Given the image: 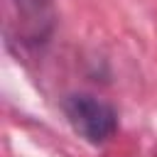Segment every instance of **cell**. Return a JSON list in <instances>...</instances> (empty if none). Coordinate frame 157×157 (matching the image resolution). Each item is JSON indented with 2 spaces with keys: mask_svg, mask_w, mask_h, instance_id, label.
I'll return each mask as SVG.
<instances>
[{
  "mask_svg": "<svg viewBox=\"0 0 157 157\" xmlns=\"http://www.w3.org/2000/svg\"><path fill=\"white\" fill-rule=\"evenodd\" d=\"M29 42H44L54 25V0H12Z\"/></svg>",
  "mask_w": 157,
  "mask_h": 157,
  "instance_id": "obj_2",
  "label": "cell"
},
{
  "mask_svg": "<svg viewBox=\"0 0 157 157\" xmlns=\"http://www.w3.org/2000/svg\"><path fill=\"white\" fill-rule=\"evenodd\" d=\"M64 115L74 132L91 145L108 142L118 130L115 108L93 93H69L61 103Z\"/></svg>",
  "mask_w": 157,
  "mask_h": 157,
  "instance_id": "obj_1",
  "label": "cell"
}]
</instances>
